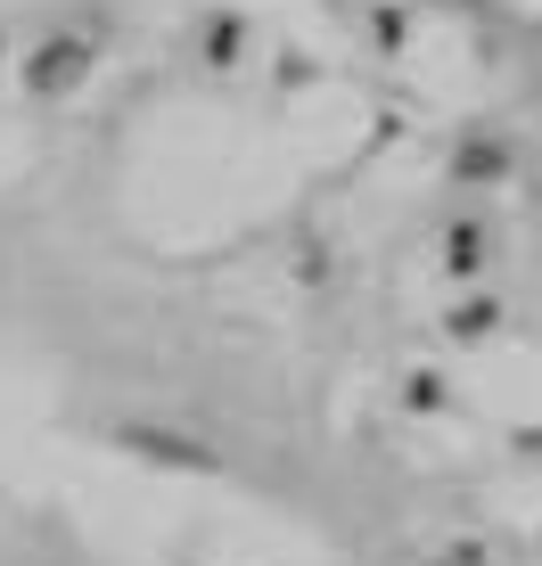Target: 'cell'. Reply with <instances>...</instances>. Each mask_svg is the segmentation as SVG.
<instances>
[{"mask_svg": "<svg viewBox=\"0 0 542 566\" xmlns=\"http://www.w3.org/2000/svg\"><path fill=\"white\" fill-rule=\"evenodd\" d=\"M66 74H83V50H74V42H50L42 57H33V91H58Z\"/></svg>", "mask_w": 542, "mask_h": 566, "instance_id": "cell-1", "label": "cell"}]
</instances>
